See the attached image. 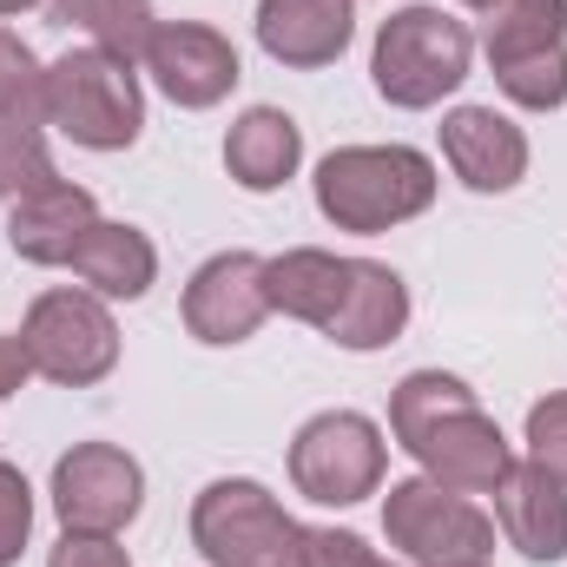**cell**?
Masks as SVG:
<instances>
[{
  "label": "cell",
  "mask_w": 567,
  "mask_h": 567,
  "mask_svg": "<svg viewBox=\"0 0 567 567\" xmlns=\"http://www.w3.org/2000/svg\"><path fill=\"white\" fill-rule=\"evenodd\" d=\"M390 429L429 468V482H442L455 495H495V482L515 462L495 416L475 410V390L462 377H442V370H416V377L396 383Z\"/></svg>",
  "instance_id": "6da1fadb"
},
{
  "label": "cell",
  "mask_w": 567,
  "mask_h": 567,
  "mask_svg": "<svg viewBox=\"0 0 567 567\" xmlns=\"http://www.w3.org/2000/svg\"><path fill=\"white\" fill-rule=\"evenodd\" d=\"M435 165L416 145H343L317 165V212L337 231H390L403 218L429 212Z\"/></svg>",
  "instance_id": "7a4b0ae2"
},
{
  "label": "cell",
  "mask_w": 567,
  "mask_h": 567,
  "mask_svg": "<svg viewBox=\"0 0 567 567\" xmlns=\"http://www.w3.org/2000/svg\"><path fill=\"white\" fill-rule=\"evenodd\" d=\"M47 120L86 152H120L140 140V80L106 47H73L47 66Z\"/></svg>",
  "instance_id": "3957f363"
},
{
  "label": "cell",
  "mask_w": 567,
  "mask_h": 567,
  "mask_svg": "<svg viewBox=\"0 0 567 567\" xmlns=\"http://www.w3.org/2000/svg\"><path fill=\"white\" fill-rule=\"evenodd\" d=\"M468 27L449 20L442 7H403L383 20L377 33V53H370V73H377V93L390 106H435L442 93H455L468 80Z\"/></svg>",
  "instance_id": "277c9868"
},
{
  "label": "cell",
  "mask_w": 567,
  "mask_h": 567,
  "mask_svg": "<svg viewBox=\"0 0 567 567\" xmlns=\"http://www.w3.org/2000/svg\"><path fill=\"white\" fill-rule=\"evenodd\" d=\"M20 350H27L33 377L86 390L120 363V323L86 290H47V297H33V310L20 323Z\"/></svg>",
  "instance_id": "5b68a950"
},
{
  "label": "cell",
  "mask_w": 567,
  "mask_h": 567,
  "mask_svg": "<svg viewBox=\"0 0 567 567\" xmlns=\"http://www.w3.org/2000/svg\"><path fill=\"white\" fill-rule=\"evenodd\" d=\"M297 535L303 528L258 482H212L192 502V542L212 567H303Z\"/></svg>",
  "instance_id": "8992f818"
},
{
  "label": "cell",
  "mask_w": 567,
  "mask_h": 567,
  "mask_svg": "<svg viewBox=\"0 0 567 567\" xmlns=\"http://www.w3.org/2000/svg\"><path fill=\"white\" fill-rule=\"evenodd\" d=\"M383 535H390L416 567L488 561V548H495V522H488L475 502H462L455 488L429 482V475L390 488V502H383Z\"/></svg>",
  "instance_id": "52a82bcc"
},
{
  "label": "cell",
  "mask_w": 567,
  "mask_h": 567,
  "mask_svg": "<svg viewBox=\"0 0 567 567\" xmlns=\"http://www.w3.org/2000/svg\"><path fill=\"white\" fill-rule=\"evenodd\" d=\"M290 482L297 495L323 502V508H350L363 495H377L383 482V429L357 410H330L310 416L290 442Z\"/></svg>",
  "instance_id": "ba28073f"
},
{
  "label": "cell",
  "mask_w": 567,
  "mask_h": 567,
  "mask_svg": "<svg viewBox=\"0 0 567 567\" xmlns=\"http://www.w3.org/2000/svg\"><path fill=\"white\" fill-rule=\"evenodd\" d=\"M140 495H145L140 462L113 442H80L53 468V508H60L66 535H120L140 515Z\"/></svg>",
  "instance_id": "9c48e42d"
},
{
  "label": "cell",
  "mask_w": 567,
  "mask_h": 567,
  "mask_svg": "<svg viewBox=\"0 0 567 567\" xmlns=\"http://www.w3.org/2000/svg\"><path fill=\"white\" fill-rule=\"evenodd\" d=\"M265 317H271V284L265 258L251 251H225L185 284V330L198 343H245Z\"/></svg>",
  "instance_id": "30bf717a"
},
{
  "label": "cell",
  "mask_w": 567,
  "mask_h": 567,
  "mask_svg": "<svg viewBox=\"0 0 567 567\" xmlns=\"http://www.w3.org/2000/svg\"><path fill=\"white\" fill-rule=\"evenodd\" d=\"M145 66L158 80V93L172 106H218L231 86H238V53L225 33L198 27V20H158L152 47H145Z\"/></svg>",
  "instance_id": "8fae6325"
},
{
  "label": "cell",
  "mask_w": 567,
  "mask_h": 567,
  "mask_svg": "<svg viewBox=\"0 0 567 567\" xmlns=\"http://www.w3.org/2000/svg\"><path fill=\"white\" fill-rule=\"evenodd\" d=\"M442 152H449V165H455V178H462L468 192H508V185H522V172H528V140H522V126L502 120L495 106H455V113L442 120Z\"/></svg>",
  "instance_id": "7c38bea8"
},
{
  "label": "cell",
  "mask_w": 567,
  "mask_h": 567,
  "mask_svg": "<svg viewBox=\"0 0 567 567\" xmlns=\"http://www.w3.org/2000/svg\"><path fill=\"white\" fill-rule=\"evenodd\" d=\"M495 515L528 561L567 555V482H555L542 462H508V475L495 482Z\"/></svg>",
  "instance_id": "4fadbf2b"
},
{
  "label": "cell",
  "mask_w": 567,
  "mask_h": 567,
  "mask_svg": "<svg viewBox=\"0 0 567 567\" xmlns=\"http://www.w3.org/2000/svg\"><path fill=\"white\" fill-rule=\"evenodd\" d=\"M93 225H100L93 192L53 178V185L27 192V198L13 205V218H7V245H13L27 265H73V251H80V238H86Z\"/></svg>",
  "instance_id": "5bb4252c"
},
{
  "label": "cell",
  "mask_w": 567,
  "mask_h": 567,
  "mask_svg": "<svg viewBox=\"0 0 567 567\" xmlns=\"http://www.w3.org/2000/svg\"><path fill=\"white\" fill-rule=\"evenodd\" d=\"M357 33L350 0H265L258 7V40L284 66H330Z\"/></svg>",
  "instance_id": "9a60e30c"
},
{
  "label": "cell",
  "mask_w": 567,
  "mask_h": 567,
  "mask_svg": "<svg viewBox=\"0 0 567 567\" xmlns=\"http://www.w3.org/2000/svg\"><path fill=\"white\" fill-rule=\"evenodd\" d=\"M410 323V290L390 265H370V258H350V284H343V303L337 317L323 323V337H337L343 350H383L396 343Z\"/></svg>",
  "instance_id": "2e32d148"
},
{
  "label": "cell",
  "mask_w": 567,
  "mask_h": 567,
  "mask_svg": "<svg viewBox=\"0 0 567 567\" xmlns=\"http://www.w3.org/2000/svg\"><path fill=\"white\" fill-rule=\"evenodd\" d=\"M297 158H303V133L278 106H251L231 126V140H225V165H231V178L245 192H278L284 178L297 172Z\"/></svg>",
  "instance_id": "e0dca14e"
},
{
  "label": "cell",
  "mask_w": 567,
  "mask_h": 567,
  "mask_svg": "<svg viewBox=\"0 0 567 567\" xmlns=\"http://www.w3.org/2000/svg\"><path fill=\"white\" fill-rule=\"evenodd\" d=\"M73 271L93 284L100 297H145L152 278H158V251H152L145 231H133V225H106V218H100V225L80 238Z\"/></svg>",
  "instance_id": "ac0fdd59"
},
{
  "label": "cell",
  "mask_w": 567,
  "mask_h": 567,
  "mask_svg": "<svg viewBox=\"0 0 567 567\" xmlns=\"http://www.w3.org/2000/svg\"><path fill=\"white\" fill-rule=\"evenodd\" d=\"M271 284V310L284 317H303V323H330L337 303H343V284H350V258H330V251H284L265 265Z\"/></svg>",
  "instance_id": "d6986e66"
},
{
  "label": "cell",
  "mask_w": 567,
  "mask_h": 567,
  "mask_svg": "<svg viewBox=\"0 0 567 567\" xmlns=\"http://www.w3.org/2000/svg\"><path fill=\"white\" fill-rule=\"evenodd\" d=\"M561 33H567V0H488L482 47H488V66H508V60L561 47Z\"/></svg>",
  "instance_id": "ffe728a7"
},
{
  "label": "cell",
  "mask_w": 567,
  "mask_h": 567,
  "mask_svg": "<svg viewBox=\"0 0 567 567\" xmlns=\"http://www.w3.org/2000/svg\"><path fill=\"white\" fill-rule=\"evenodd\" d=\"M53 20L60 27H80L93 33V47H106L113 60H145L152 33H158V13L145 0H53Z\"/></svg>",
  "instance_id": "44dd1931"
},
{
  "label": "cell",
  "mask_w": 567,
  "mask_h": 567,
  "mask_svg": "<svg viewBox=\"0 0 567 567\" xmlns=\"http://www.w3.org/2000/svg\"><path fill=\"white\" fill-rule=\"evenodd\" d=\"M53 185V158L33 120H0V205H20L27 192Z\"/></svg>",
  "instance_id": "7402d4cb"
},
{
  "label": "cell",
  "mask_w": 567,
  "mask_h": 567,
  "mask_svg": "<svg viewBox=\"0 0 567 567\" xmlns=\"http://www.w3.org/2000/svg\"><path fill=\"white\" fill-rule=\"evenodd\" d=\"M495 86H502L515 106H528V113L567 106V47H548V53H528V60L495 66Z\"/></svg>",
  "instance_id": "603a6c76"
},
{
  "label": "cell",
  "mask_w": 567,
  "mask_h": 567,
  "mask_svg": "<svg viewBox=\"0 0 567 567\" xmlns=\"http://www.w3.org/2000/svg\"><path fill=\"white\" fill-rule=\"evenodd\" d=\"M0 120H47V73L13 33H0Z\"/></svg>",
  "instance_id": "cb8c5ba5"
},
{
  "label": "cell",
  "mask_w": 567,
  "mask_h": 567,
  "mask_svg": "<svg viewBox=\"0 0 567 567\" xmlns=\"http://www.w3.org/2000/svg\"><path fill=\"white\" fill-rule=\"evenodd\" d=\"M27 528H33V488H27V475L13 462H0V567L20 561Z\"/></svg>",
  "instance_id": "d4e9b609"
},
{
  "label": "cell",
  "mask_w": 567,
  "mask_h": 567,
  "mask_svg": "<svg viewBox=\"0 0 567 567\" xmlns=\"http://www.w3.org/2000/svg\"><path fill=\"white\" fill-rule=\"evenodd\" d=\"M528 449L555 482H567V396H542L528 410Z\"/></svg>",
  "instance_id": "484cf974"
},
{
  "label": "cell",
  "mask_w": 567,
  "mask_h": 567,
  "mask_svg": "<svg viewBox=\"0 0 567 567\" xmlns=\"http://www.w3.org/2000/svg\"><path fill=\"white\" fill-rule=\"evenodd\" d=\"M297 561L303 567H383L357 535H337V528H303L297 535Z\"/></svg>",
  "instance_id": "4316f807"
},
{
  "label": "cell",
  "mask_w": 567,
  "mask_h": 567,
  "mask_svg": "<svg viewBox=\"0 0 567 567\" xmlns=\"http://www.w3.org/2000/svg\"><path fill=\"white\" fill-rule=\"evenodd\" d=\"M47 567H133V561H126V548H113V535H66Z\"/></svg>",
  "instance_id": "83f0119b"
},
{
  "label": "cell",
  "mask_w": 567,
  "mask_h": 567,
  "mask_svg": "<svg viewBox=\"0 0 567 567\" xmlns=\"http://www.w3.org/2000/svg\"><path fill=\"white\" fill-rule=\"evenodd\" d=\"M27 377H33V363H27L20 337H0V396H13V390H20Z\"/></svg>",
  "instance_id": "f1b7e54d"
},
{
  "label": "cell",
  "mask_w": 567,
  "mask_h": 567,
  "mask_svg": "<svg viewBox=\"0 0 567 567\" xmlns=\"http://www.w3.org/2000/svg\"><path fill=\"white\" fill-rule=\"evenodd\" d=\"M20 7H33V0H0V13H20Z\"/></svg>",
  "instance_id": "f546056e"
},
{
  "label": "cell",
  "mask_w": 567,
  "mask_h": 567,
  "mask_svg": "<svg viewBox=\"0 0 567 567\" xmlns=\"http://www.w3.org/2000/svg\"><path fill=\"white\" fill-rule=\"evenodd\" d=\"M468 7H488V0H468Z\"/></svg>",
  "instance_id": "4dcf8cb0"
},
{
  "label": "cell",
  "mask_w": 567,
  "mask_h": 567,
  "mask_svg": "<svg viewBox=\"0 0 567 567\" xmlns=\"http://www.w3.org/2000/svg\"><path fill=\"white\" fill-rule=\"evenodd\" d=\"M462 567H482V561H462Z\"/></svg>",
  "instance_id": "1f68e13d"
}]
</instances>
